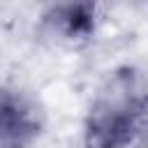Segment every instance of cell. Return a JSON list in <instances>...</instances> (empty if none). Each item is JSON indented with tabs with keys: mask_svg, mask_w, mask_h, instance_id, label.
<instances>
[{
	"mask_svg": "<svg viewBox=\"0 0 148 148\" xmlns=\"http://www.w3.org/2000/svg\"><path fill=\"white\" fill-rule=\"evenodd\" d=\"M148 109V88L139 74L125 69L116 74L99 92L88 118L90 148H123L127 146Z\"/></svg>",
	"mask_w": 148,
	"mask_h": 148,
	"instance_id": "obj_1",
	"label": "cell"
},
{
	"mask_svg": "<svg viewBox=\"0 0 148 148\" xmlns=\"http://www.w3.org/2000/svg\"><path fill=\"white\" fill-rule=\"evenodd\" d=\"M37 132L32 111L9 92H0V146L23 148Z\"/></svg>",
	"mask_w": 148,
	"mask_h": 148,
	"instance_id": "obj_2",
	"label": "cell"
}]
</instances>
